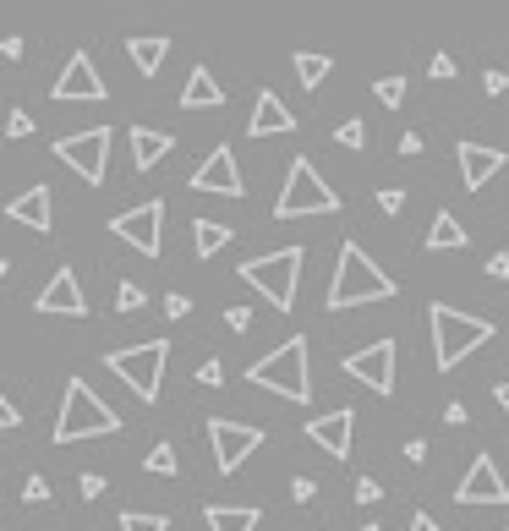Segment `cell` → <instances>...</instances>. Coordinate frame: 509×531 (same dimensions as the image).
<instances>
[{
  "label": "cell",
  "mask_w": 509,
  "mask_h": 531,
  "mask_svg": "<svg viewBox=\"0 0 509 531\" xmlns=\"http://www.w3.org/2000/svg\"><path fill=\"white\" fill-rule=\"evenodd\" d=\"M395 291L400 285L367 258L362 241H345L340 258H334V285H329V296H323V307H329V313H351V307H367V302H389Z\"/></svg>",
  "instance_id": "1"
},
{
  "label": "cell",
  "mask_w": 509,
  "mask_h": 531,
  "mask_svg": "<svg viewBox=\"0 0 509 531\" xmlns=\"http://www.w3.org/2000/svg\"><path fill=\"white\" fill-rule=\"evenodd\" d=\"M427 323H433V362H438V373H455L477 345L493 340V323L488 318H471V313H460V307H449V302L427 307Z\"/></svg>",
  "instance_id": "2"
},
{
  "label": "cell",
  "mask_w": 509,
  "mask_h": 531,
  "mask_svg": "<svg viewBox=\"0 0 509 531\" xmlns=\"http://www.w3.org/2000/svg\"><path fill=\"white\" fill-rule=\"evenodd\" d=\"M247 384H258V389H269V395H280V400H296V406H307V400H312L307 334H291L280 351L258 356V362L247 367Z\"/></svg>",
  "instance_id": "3"
},
{
  "label": "cell",
  "mask_w": 509,
  "mask_h": 531,
  "mask_svg": "<svg viewBox=\"0 0 509 531\" xmlns=\"http://www.w3.org/2000/svg\"><path fill=\"white\" fill-rule=\"evenodd\" d=\"M104 433H121V417L83 384V378H66V395H61V417H55L50 438L55 444H83V438H104Z\"/></svg>",
  "instance_id": "4"
},
{
  "label": "cell",
  "mask_w": 509,
  "mask_h": 531,
  "mask_svg": "<svg viewBox=\"0 0 509 531\" xmlns=\"http://www.w3.org/2000/svg\"><path fill=\"white\" fill-rule=\"evenodd\" d=\"M302 263L307 252L302 247H280V252H263V258H247L241 263V280L274 307V313H291L296 307V280H302Z\"/></svg>",
  "instance_id": "5"
},
{
  "label": "cell",
  "mask_w": 509,
  "mask_h": 531,
  "mask_svg": "<svg viewBox=\"0 0 509 531\" xmlns=\"http://www.w3.org/2000/svg\"><path fill=\"white\" fill-rule=\"evenodd\" d=\"M165 362H170V340H148V345H126V351H110L104 367L132 389L143 406H154L159 389H165Z\"/></svg>",
  "instance_id": "6"
},
{
  "label": "cell",
  "mask_w": 509,
  "mask_h": 531,
  "mask_svg": "<svg viewBox=\"0 0 509 531\" xmlns=\"http://www.w3.org/2000/svg\"><path fill=\"white\" fill-rule=\"evenodd\" d=\"M307 214H340V198H334V187L318 176L312 159H296L285 187H280V198H274V219H307Z\"/></svg>",
  "instance_id": "7"
},
{
  "label": "cell",
  "mask_w": 509,
  "mask_h": 531,
  "mask_svg": "<svg viewBox=\"0 0 509 531\" xmlns=\"http://www.w3.org/2000/svg\"><path fill=\"white\" fill-rule=\"evenodd\" d=\"M55 159L72 165L88 187H99L104 170H110V126H88V132H77V137H61V143H55Z\"/></svg>",
  "instance_id": "8"
},
{
  "label": "cell",
  "mask_w": 509,
  "mask_h": 531,
  "mask_svg": "<svg viewBox=\"0 0 509 531\" xmlns=\"http://www.w3.org/2000/svg\"><path fill=\"white\" fill-rule=\"evenodd\" d=\"M110 236L126 241L132 252H148V258H159V247H165V203L148 198V203H137V209L115 214V219H110Z\"/></svg>",
  "instance_id": "9"
},
{
  "label": "cell",
  "mask_w": 509,
  "mask_h": 531,
  "mask_svg": "<svg viewBox=\"0 0 509 531\" xmlns=\"http://www.w3.org/2000/svg\"><path fill=\"white\" fill-rule=\"evenodd\" d=\"M208 444H214L219 471H225V477H236V471H241V466H247V460L263 449V427H252V422H230V417H214V422H208Z\"/></svg>",
  "instance_id": "10"
},
{
  "label": "cell",
  "mask_w": 509,
  "mask_h": 531,
  "mask_svg": "<svg viewBox=\"0 0 509 531\" xmlns=\"http://www.w3.org/2000/svg\"><path fill=\"white\" fill-rule=\"evenodd\" d=\"M395 340H373L367 351H351L340 362V373H351L356 384H367L373 395H395Z\"/></svg>",
  "instance_id": "11"
},
{
  "label": "cell",
  "mask_w": 509,
  "mask_h": 531,
  "mask_svg": "<svg viewBox=\"0 0 509 531\" xmlns=\"http://www.w3.org/2000/svg\"><path fill=\"white\" fill-rule=\"evenodd\" d=\"M55 105H99L110 88H104V77H99V66H94V55L88 50H77L72 61L61 66V77H55Z\"/></svg>",
  "instance_id": "12"
},
{
  "label": "cell",
  "mask_w": 509,
  "mask_h": 531,
  "mask_svg": "<svg viewBox=\"0 0 509 531\" xmlns=\"http://www.w3.org/2000/svg\"><path fill=\"white\" fill-rule=\"evenodd\" d=\"M192 192H208V198H241V192H247V187H241V170H236L230 143H219L214 154L192 170Z\"/></svg>",
  "instance_id": "13"
},
{
  "label": "cell",
  "mask_w": 509,
  "mask_h": 531,
  "mask_svg": "<svg viewBox=\"0 0 509 531\" xmlns=\"http://www.w3.org/2000/svg\"><path fill=\"white\" fill-rule=\"evenodd\" d=\"M455 504H509V488L499 477V460H493V455L471 460V471L460 477V488H455Z\"/></svg>",
  "instance_id": "14"
},
{
  "label": "cell",
  "mask_w": 509,
  "mask_h": 531,
  "mask_svg": "<svg viewBox=\"0 0 509 531\" xmlns=\"http://www.w3.org/2000/svg\"><path fill=\"white\" fill-rule=\"evenodd\" d=\"M307 438L318 449H329L334 460H351V438H356V411L340 406L329 417H307Z\"/></svg>",
  "instance_id": "15"
},
{
  "label": "cell",
  "mask_w": 509,
  "mask_h": 531,
  "mask_svg": "<svg viewBox=\"0 0 509 531\" xmlns=\"http://www.w3.org/2000/svg\"><path fill=\"white\" fill-rule=\"evenodd\" d=\"M39 313H61V318H83L88 313V296H83V285H77V274L72 269H55L50 274V285L39 291Z\"/></svg>",
  "instance_id": "16"
},
{
  "label": "cell",
  "mask_w": 509,
  "mask_h": 531,
  "mask_svg": "<svg viewBox=\"0 0 509 531\" xmlns=\"http://www.w3.org/2000/svg\"><path fill=\"white\" fill-rule=\"evenodd\" d=\"M455 159H460V181H466L471 192H482V187H488V181L504 170L509 154H504V148H488V143H460Z\"/></svg>",
  "instance_id": "17"
},
{
  "label": "cell",
  "mask_w": 509,
  "mask_h": 531,
  "mask_svg": "<svg viewBox=\"0 0 509 531\" xmlns=\"http://www.w3.org/2000/svg\"><path fill=\"white\" fill-rule=\"evenodd\" d=\"M6 219H11V225H28V230H39V236H44V230L55 225V192H50V187H28L22 198L6 203Z\"/></svg>",
  "instance_id": "18"
},
{
  "label": "cell",
  "mask_w": 509,
  "mask_h": 531,
  "mask_svg": "<svg viewBox=\"0 0 509 531\" xmlns=\"http://www.w3.org/2000/svg\"><path fill=\"white\" fill-rule=\"evenodd\" d=\"M252 137H274V132H296V115L285 110V99L274 94V88H263L258 105H252V121H247Z\"/></svg>",
  "instance_id": "19"
},
{
  "label": "cell",
  "mask_w": 509,
  "mask_h": 531,
  "mask_svg": "<svg viewBox=\"0 0 509 531\" xmlns=\"http://www.w3.org/2000/svg\"><path fill=\"white\" fill-rule=\"evenodd\" d=\"M225 105V88L214 83V72L208 66H192L187 88H181V110H219Z\"/></svg>",
  "instance_id": "20"
},
{
  "label": "cell",
  "mask_w": 509,
  "mask_h": 531,
  "mask_svg": "<svg viewBox=\"0 0 509 531\" xmlns=\"http://www.w3.org/2000/svg\"><path fill=\"white\" fill-rule=\"evenodd\" d=\"M208 531H258L263 510L258 504H208Z\"/></svg>",
  "instance_id": "21"
},
{
  "label": "cell",
  "mask_w": 509,
  "mask_h": 531,
  "mask_svg": "<svg viewBox=\"0 0 509 531\" xmlns=\"http://www.w3.org/2000/svg\"><path fill=\"white\" fill-rule=\"evenodd\" d=\"M176 148V137L170 132H148V126H132V159H137V170H154L159 159Z\"/></svg>",
  "instance_id": "22"
},
{
  "label": "cell",
  "mask_w": 509,
  "mask_h": 531,
  "mask_svg": "<svg viewBox=\"0 0 509 531\" xmlns=\"http://www.w3.org/2000/svg\"><path fill=\"white\" fill-rule=\"evenodd\" d=\"M466 241H471L466 225H460L449 209H438L433 225H427V241H422V247H427V252H455V247H466Z\"/></svg>",
  "instance_id": "23"
},
{
  "label": "cell",
  "mask_w": 509,
  "mask_h": 531,
  "mask_svg": "<svg viewBox=\"0 0 509 531\" xmlns=\"http://www.w3.org/2000/svg\"><path fill=\"white\" fill-rule=\"evenodd\" d=\"M126 55H132V66L143 77H159V66L170 55V39H126Z\"/></svg>",
  "instance_id": "24"
},
{
  "label": "cell",
  "mask_w": 509,
  "mask_h": 531,
  "mask_svg": "<svg viewBox=\"0 0 509 531\" xmlns=\"http://www.w3.org/2000/svg\"><path fill=\"white\" fill-rule=\"evenodd\" d=\"M225 241H230V225H214V219H192V247H198V258H214Z\"/></svg>",
  "instance_id": "25"
},
{
  "label": "cell",
  "mask_w": 509,
  "mask_h": 531,
  "mask_svg": "<svg viewBox=\"0 0 509 531\" xmlns=\"http://www.w3.org/2000/svg\"><path fill=\"white\" fill-rule=\"evenodd\" d=\"M296 77H302V88H323V77L334 72V61L329 55H312V50H296Z\"/></svg>",
  "instance_id": "26"
},
{
  "label": "cell",
  "mask_w": 509,
  "mask_h": 531,
  "mask_svg": "<svg viewBox=\"0 0 509 531\" xmlns=\"http://www.w3.org/2000/svg\"><path fill=\"white\" fill-rule=\"evenodd\" d=\"M143 466L154 471V477H176V466H181V460H176V444H154Z\"/></svg>",
  "instance_id": "27"
},
{
  "label": "cell",
  "mask_w": 509,
  "mask_h": 531,
  "mask_svg": "<svg viewBox=\"0 0 509 531\" xmlns=\"http://www.w3.org/2000/svg\"><path fill=\"white\" fill-rule=\"evenodd\" d=\"M373 94H378V105L400 110V105H406V77H378V88H373Z\"/></svg>",
  "instance_id": "28"
},
{
  "label": "cell",
  "mask_w": 509,
  "mask_h": 531,
  "mask_svg": "<svg viewBox=\"0 0 509 531\" xmlns=\"http://www.w3.org/2000/svg\"><path fill=\"white\" fill-rule=\"evenodd\" d=\"M121 531H170V515H143V510H126Z\"/></svg>",
  "instance_id": "29"
},
{
  "label": "cell",
  "mask_w": 509,
  "mask_h": 531,
  "mask_svg": "<svg viewBox=\"0 0 509 531\" xmlns=\"http://www.w3.org/2000/svg\"><path fill=\"white\" fill-rule=\"evenodd\" d=\"M334 143L340 148H367V121H340L334 126Z\"/></svg>",
  "instance_id": "30"
},
{
  "label": "cell",
  "mask_w": 509,
  "mask_h": 531,
  "mask_svg": "<svg viewBox=\"0 0 509 531\" xmlns=\"http://www.w3.org/2000/svg\"><path fill=\"white\" fill-rule=\"evenodd\" d=\"M115 307H121V313H137V307H143V285H137V280H121V291H115Z\"/></svg>",
  "instance_id": "31"
},
{
  "label": "cell",
  "mask_w": 509,
  "mask_h": 531,
  "mask_svg": "<svg viewBox=\"0 0 509 531\" xmlns=\"http://www.w3.org/2000/svg\"><path fill=\"white\" fill-rule=\"evenodd\" d=\"M22 504H50V482L28 477V482H22Z\"/></svg>",
  "instance_id": "32"
},
{
  "label": "cell",
  "mask_w": 509,
  "mask_h": 531,
  "mask_svg": "<svg viewBox=\"0 0 509 531\" xmlns=\"http://www.w3.org/2000/svg\"><path fill=\"white\" fill-rule=\"evenodd\" d=\"M198 384H203V389H219V384H225V367H219L214 356H208V362L198 367Z\"/></svg>",
  "instance_id": "33"
},
{
  "label": "cell",
  "mask_w": 509,
  "mask_h": 531,
  "mask_svg": "<svg viewBox=\"0 0 509 531\" xmlns=\"http://www.w3.org/2000/svg\"><path fill=\"white\" fill-rule=\"evenodd\" d=\"M28 132H33V115L28 110H11L6 115V137H28Z\"/></svg>",
  "instance_id": "34"
},
{
  "label": "cell",
  "mask_w": 509,
  "mask_h": 531,
  "mask_svg": "<svg viewBox=\"0 0 509 531\" xmlns=\"http://www.w3.org/2000/svg\"><path fill=\"white\" fill-rule=\"evenodd\" d=\"M427 72H433L438 83H449V77H455L460 66H455V55H444V50H438V55H433V66H427Z\"/></svg>",
  "instance_id": "35"
},
{
  "label": "cell",
  "mask_w": 509,
  "mask_h": 531,
  "mask_svg": "<svg viewBox=\"0 0 509 531\" xmlns=\"http://www.w3.org/2000/svg\"><path fill=\"white\" fill-rule=\"evenodd\" d=\"M378 209H384V214H400V209H406V192H400V187H384V192H378Z\"/></svg>",
  "instance_id": "36"
},
{
  "label": "cell",
  "mask_w": 509,
  "mask_h": 531,
  "mask_svg": "<svg viewBox=\"0 0 509 531\" xmlns=\"http://www.w3.org/2000/svg\"><path fill=\"white\" fill-rule=\"evenodd\" d=\"M6 427H22V411L11 406V395L0 389V433H6Z\"/></svg>",
  "instance_id": "37"
},
{
  "label": "cell",
  "mask_w": 509,
  "mask_h": 531,
  "mask_svg": "<svg viewBox=\"0 0 509 531\" xmlns=\"http://www.w3.org/2000/svg\"><path fill=\"white\" fill-rule=\"evenodd\" d=\"M225 329L247 334V329H252V313H247V307H225Z\"/></svg>",
  "instance_id": "38"
},
{
  "label": "cell",
  "mask_w": 509,
  "mask_h": 531,
  "mask_svg": "<svg viewBox=\"0 0 509 531\" xmlns=\"http://www.w3.org/2000/svg\"><path fill=\"white\" fill-rule=\"evenodd\" d=\"M291 499H296V504H312V499H318V482H312V477H296V482H291Z\"/></svg>",
  "instance_id": "39"
},
{
  "label": "cell",
  "mask_w": 509,
  "mask_h": 531,
  "mask_svg": "<svg viewBox=\"0 0 509 531\" xmlns=\"http://www.w3.org/2000/svg\"><path fill=\"white\" fill-rule=\"evenodd\" d=\"M378 499H384V488H378L373 477H362V482H356V504H378Z\"/></svg>",
  "instance_id": "40"
},
{
  "label": "cell",
  "mask_w": 509,
  "mask_h": 531,
  "mask_svg": "<svg viewBox=\"0 0 509 531\" xmlns=\"http://www.w3.org/2000/svg\"><path fill=\"white\" fill-rule=\"evenodd\" d=\"M77 493H83V499H99V493H104V477H99V471H83V482H77Z\"/></svg>",
  "instance_id": "41"
},
{
  "label": "cell",
  "mask_w": 509,
  "mask_h": 531,
  "mask_svg": "<svg viewBox=\"0 0 509 531\" xmlns=\"http://www.w3.org/2000/svg\"><path fill=\"white\" fill-rule=\"evenodd\" d=\"M482 88H488V94H493V99H499V94H504V88H509V72H499V66H493V72H488V77H482Z\"/></svg>",
  "instance_id": "42"
},
{
  "label": "cell",
  "mask_w": 509,
  "mask_h": 531,
  "mask_svg": "<svg viewBox=\"0 0 509 531\" xmlns=\"http://www.w3.org/2000/svg\"><path fill=\"white\" fill-rule=\"evenodd\" d=\"M165 313H170V318H187V313H192V302L176 291V296H165Z\"/></svg>",
  "instance_id": "43"
},
{
  "label": "cell",
  "mask_w": 509,
  "mask_h": 531,
  "mask_svg": "<svg viewBox=\"0 0 509 531\" xmlns=\"http://www.w3.org/2000/svg\"><path fill=\"white\" fill-rule=\"evenodd\" d=\"M488 274H493V280H509V252H493V258H488Z\"/></svg>",
  "instance_id": "44"
},
{
  "label": "cell",
  "mask_w": 509,
  "mask_h": 531,
  "mask_svg": "<svg viewBox=\"0 0 509 531\" xmlns=\"http://www.w3.org/2000/svg\"><path fill=\"white\" fill-rule=\"evenodd\" d=\"M444 422L460 427V422H466V406H460V400H449V406H444Z\"/></svg>",
  "instance_id": "45"
},
{
  "label": "cell",
  "mask_w": 509,
  "mask_h": 531,
  "mask_svg": "<svg viewBox=\"0 0 509 531\" xmlns=\"http://www.w3.org/2000/svg\"><path fill=\"white\" fill-rule=\"evenodd\" d=\"M411 531H438V521H433L427 510H416V515H411Z\"/></svg>",
  "instance_id": "46"
},
{
  "label": "cell",
  "mask_w": 509,
  "mask_h": 531,
  "mask_svg": "<svg viewBox=\"0 0 509 531\" xmlns=\"http://www.w3.org/2000/svg\"><path fill=\"white\" fill-rule=\"evenodd\" d=\"M400 154H406V159H411V154H422V137L406 132V137H400Z\"/></svg>",
  "instance_id": "47"
},
{
  "label": "cell",
  "mask_w": 509,
  "mask_h": 531,
  "mask_svg": "<svg viewBox=\"0 0 509 531\" xmlns=\"http://www.w3.org/2000/svg\"><path fill=\"white\" fill-rule=\"evenodd\" d=\"M0 55H6V61H22V39H0Z\"/></svg>",
  "instance_id": "48"
},
{
  "label": "cell",
  "mask_w": 509,
  "mask_h": 531,
  "mask_svg": "<svg viewBox=\"0 0 509 531\" xmlns=\"http://www.w3.org/2000/svg\"><path fill=\"white\" fill-rule=\"evenodd\" d=\"M493 395H499V406H504V417H509V378H504L499 389H493Z\"/></svg>",
  "instance_id": "49"
},
{
  "label": "cell",
  "mask_w": 509,
  "mask_h": 531,
  "mask_svg": "<svg viewBox=\"0 0 509 531\" xmlns=\"http://www.w3.org/2000/svg\"><path fill=\"white\" fill-rule=\"evenodd\" d=\"M6 274H11V263H6V258H0V280H6Z\"/></svg>",
  "instance_id": "50"
},
{
  "label": "cell",
  "mask_w": 509,
  "mask_h": 531,
  "mask_svg": "<svg viewBox=\"0 0 509 531\" xmlns=\"http://www.w3.org/2000/svg\"><path fill=\"white\" fill-rule=\"evenodd\" d=\"M356 531H378V526H373V521H367V526H356Z\"/></svg>",
  "instance_id": "51"
},
{
  "label": "cell",
  "mask_w": 509,
  "mask_h": 531,
  "mask_svg": "<svg viewBox=\"0 0 509 531\" xmlns=\"http://www.w3.org/2000/svg\"><path fill=\"white\" fill-rule=\"evenodd\" d=\"M499 531H509V526H499Z\"/></svg>",
  "instance_id": "52"
}]
</instances>
